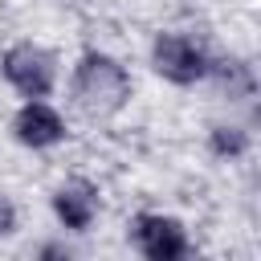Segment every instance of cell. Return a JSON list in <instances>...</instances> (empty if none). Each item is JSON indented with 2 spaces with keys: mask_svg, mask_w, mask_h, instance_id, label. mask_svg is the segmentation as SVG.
I'll use <instances>...</instances> for the list:
<instances>
[{
  "mask_svg": "<svg viewBox=\"0 0 261 261\" xmlns=\"http://www.w3.org/2000/svg\"><path fill=\"white\" fill-rule=\"evenodd\" d=\"M94 188L90 184H69V188H61L57 192V200H53V208H57V216L65 220V228H86L90 220H94Z\"/></svg>",
  "mask_w": 261,
  "mask_h": 261,
  "instance_id": "cell-6",
  "label": "cell"
},
{
  "mask_svg": "<svg viewBox=\"0 0 261 261\" xmlns=\"http://www.w3.org/2000/svg\"><path fill=\"white\" fill-rule=\"evenodd\" d=\"M135 241H139V249H143L151 261H175V257H184V249H188L184 228H179V220H171V216H139Z\"/></svg>",
  "mask_w": 261,
  "mask_h": 261,
  "instance_id": "cell-4",
  "label": "cell"
},
{
  "mask_svg": "<svg viewBox=\"0 0 261 261\" xmlns=\"http://www.w3.org/2000/svg\"><path fill=\"white\" fill-rule=\"evenodd\" d=\"M73 94H77L86 114H114L126 102L130 86H126L122 65H114L102 53H86L77 65V77H73Z\"/></svg>",
  "mask_w": 261,
  "mask_h": 261,
  "instance_id": "cell-1",
  "label": "cell"
},
{
  "mask_svg": "<svg viewBox=\"0 0 261 261\" xmlns=\"http://www.w3.org/2000/svg\"><path fill=\"white\" fill-rule=\"evenodd\" d=\"M12 220H16V212H12V204L0 196V237H4V232H12Z\"/></svg>",
  "mask_w": 261,
  "mask_h": 261,
  "instance_id": "cell-8",
  "label": "cell"
},
{
  "mask_svg": "<svg viewBox=\"0 0 261 261\" xmlns=\"http://www.w3.org/2000/svg\"><path fill=\"white\" fill-rule=\"evenodd\" d=\"M212 147H216L220 155H224V151H228V155H237V151L245 147V135H241V130H228V126H216V135H212Z\"/></svg>",
  "mask_w": 261,
  "mask_h": 261,
  "instance_id": "cell-7",
  "label": "cell"
},
{
  "mask_svg": "<svg viewBox=\"0 0 261 261\" xmlns=\"http://www.w3.org/2000/svg\"><path fill=\"white\" fill-rule=\"evenodd\" d=\"M61 135H65L61 118H57L49 106H41V102H29V106L16 114V139L29 143V147H49V143H57Z\"/></svg>",
  "mask_w": 261,
  "mask_h": 261,
  "instance_id": "cell-5",
  "label": "cell"
},
{
  "mask_svg": "<svg viewBox=\"0 0 261 261\" xmlns=\"http://www.w3.org/2000/svg\"><path fill=\"white\" fill-rule=\"evenodd\" d=\"M155 69H159L167 82L188 86V82L204 77L208 61H204V53H200L188 37H179V33H163V37L155 41Z\"/></svg>",
  "mask_w": 261,
  "mask_h": 261,
  "instance_id": "cell-3",
  "label": "cell"
},
{
  "mask_svg": "<svg viewBox=\"0 0 261 261\" xmlns=\"http://www.w3.org/2000/svg\"><path fill=\"white\" fill-rule=\"evenodd\" d=\"M4 73H8V82H12L20 94H29V98H45V94L53 90V57H49L45 49H37V45H16V49H8Z\"/></svg>",
  "mask_w": 261,
  "mask_h": 261,
  "instance_id": "cell-2",
  "label": "cell"
}]
</instances>
